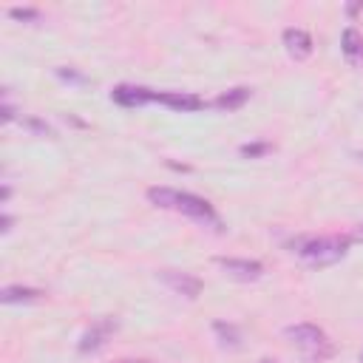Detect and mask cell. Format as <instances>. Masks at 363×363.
Segmentation results:
<instances>
[{
    "mask_svg": "<svg viewBox=\"0 0 363 363\" xmlns=\"http://www.w3.org/2000/svg\"><path fill=\"white\" fill-rule=\"evenodd\" d=\"M147 201L162 207V210H176L182 216H187L190 221L196 224H204L210 230H224L218 213L213 210V204L196 193H187V190H173V187H147Z\"/></svg>",
    "mask_w": 363,
    "mask_h": 363,
    "instance_id": "6da1fadb",
    "label": "cell"
},
{
    "mask_svg": "<svg viewBox=\"0 0 363 363\" xmlns=\"http://www.w3.org/2000/svg\"><path fill=\"white\" fill-rule=\"evenodd\" d=\"M284 335L309 363H320V360H329L335 354V343L315 323H292L284 329Z\"/></svg>",
    "mask_w": 363,
    "mask_h": 363,
    "instance_id": "7a4b0ae2",
    "label": "cell"
},
{
    "mask_svg": "<svg viewBox=\"0 0 363 363\" xmlns=\"http://www.w3.org/2000/svg\"><path fill=\"white\" fill-rule=\"evenodd\" d=\"M352 238L349 235H318V238H306L298 244V255L309 264V267H332L340 258H346Z\"/></svg>",
    "mask_w": 363,
    "mask_h": 363,
    "instance_id": "3957f363",
    "label": "cell"
},
{
    "mask_svg": "<svg viewBox=\"0 0 363 363\" xmlns=\"http://www.w3.org/2000/svg\"><path fill=\"white\" fill-rule=\"evenodd\" d=\"M173 295H182V298H187V301H196L199 295H201V289H204V284H201V278H196V275H190V272H176V269H162L159 275H156Z\"/></svg>",
    "mask_w": 363,
    "mask_h": 363,
    "instance_id": "277c9868",
    "label": "cell"
},
{
    "mask_svg": "<svg viewBox=\"0 0 363 363\" xmlns=\"http://www.w3.org/2000/svg\"><path fill=\"white\" fill-rule=\"evenodd\" d=\"M116 320L113 318H99V320H94L85 332H82V337H79V352H96V349H102L108 340H111V335L116 332Z\"/></svg>",
    "mask_w": 363,
    "mask_h": 363,
    "instance_id": "5b68a950",
    "label": "cell"
},
{
    "mask_svg": "<svg viewBox=\"0 0 363 363\" xmlns=\"http://www.w3.org/2000/svg\"><path fill=\"white\" fill-rule=\"evenodd\" d=\"M216 264L235 281H258L264 275V264L250 258H216Z\"/></svg>",
    "mask_w": 363,
    "mask_h": 363,
    "instance_id": "8992f818",
    "label": "cell"
},
{
    "mask_svg": "<svg viewBox=\"0 0 363 363\" xmlns=\"http://www.w3.org/2000/svg\"><path fill=\"white\" fill-rule=\"evenodd\" d=\"M111 99L122 108H142L147 102H156V91H150L145 85H116L111 91Z\"/></svg>",
    "mask_w": 363,
    "mask_h": 363,
    "instance_id": "52a82bcc",
    "label": "cell"
},
{
    "mask_svg": "<svg viewBox=\"0 0 363 363\" xmlns=\"http://www.w3.org/2000/svg\"><path fill=\"white\" fill-rule=\"evenodd\" d=\"M156 102L167 105L170 111H182V113H193L207 105L199 94H190V91H156Z\"/></svg>",
    "mask_w": 363,
    "mask_h": 363,
    "instance_id": "ba28073f",
    "label": "cell"
},
{
    "mask_svg": "<svg viewBox=\"0 0 363 363\" xmlns=\"http://www.w3.org/2000/svg\"><path fill=\"white\" fill-rule=\"evenodd\" d=\"M284 48H286V54L292 57V60H298V62H303V60H309L312 57V37L303 31V28H286L284 31Z\"/></svg>",
    "mask_w": 363,
    "mask_h": 363,
    "instance_id": "9c48e42d",
    "label": "cell"
},
{
    "mask_svg": "<svg viewBox=\"0 0 363 363\" xmlns=\"http://www.w3.org/2000/svg\"><path fill=\"white\" fill-rule=\"evenodd\" d=\"M340 51L352 65H363V34L354 26H346L340 34Z\"/></svg>",
    "mask_w": 363,
    "mask_h": 363,
    "instance_id": "30bf717a",
    "label": "cell"
},
{
    "mask_svg": "<svg viewBox=\"0 0 363 363\" xmlns=\"http://www.w3.org/2000/svg\"><path fill=\"white\" fill-rule=\"evenodd\" d=\"M43 289H37V286H20V284H11V286H3L0 289V301L6 303V306H11V303H37V301H43Z\"/></svg>",
    "mask_w": 363,
    "mask_h": 363,
    "instance_id": "8fae6325",
    "label": "cell"
},
{
    "mask_svg": "<svg viewBox=\"0 0 363 363\" xmlns=\"http://www.w3.org/2000/svg\"><path fill=\"white\" fill-rule=\"evenodd\" d=\"M213 335L218 340L221 349H241V332L235 323H224V320H216L213 323Z\"/></svg>",
    "mask_w": 363,
    "mask_h": 363,
    "instance_id": "7c38bea8",
    "label": "cell"
},
{
    "mask_svg": "<svg viewBox=\"0 0 363 363\" xmlns=\"http://www.w3.org/2000/svg\"><path fill=\"white\" fill-rule=\"evenodd\" d=\"M247 99H250V88H230V91L218 94V96L213 99V105H216L218 111H238Z\"/></svg>",
    "mask_w": 363,
    "mask_h": 363,
    "instance_id": "4fadbf2b",
    "label": "cell"
},
{
    "mask_svg": "<svg viewBox=\"0 0 363 363\" xmlns=\"http://www.w3.org/2000/svg\"><path fill=\"white\" fill-rule=\"evenodd\" d=\"M264 153H269V145H267V142L241 145V156H250V159H255V156H264Z\"/></svg>",
    "mask_w": 363,
    "mask_h": 363,
    "instance_id": "5bb4252c",
    "label": "cell"
},
{
    "mask_svg": "<svg viewBox=\"0 0 363 363\" xmlns=\"http://www.w3.org/2000/svg\"><path fill=\"white\" fill-rule=\"evenodd\" d=\"M9 17H14V20H37L40 11L37 9H9Z\"/></svg>",
    "mask_w": 363,
    "mask_h": 363,
    "instance_id": "9a60e30c",
    "label": "cell"
},
{
    "mask_svg": "<svg viewBox=\"0 0 363 363\" xmlns=\"http://www.w3.org/2000/svg\"><path fill=\"white\" fill-rule=\"evenodd\" d=\"M11 224H14V218H11L9 213H3V216H0V233H3V235L11 233Z\"/></svg>",
    "mask_w": 363,
    "mask_h": 363,
    "instance_id": "2e32d148",
    "label": "cell"
},
{
    "mask_svg": "<svg viewBox=\"0 0 363 363\" xmlns=\"http://www.w3.org/2000/svg\"><path fill=\"white\" fill-rule=\"evenodd\" d=\"M14 119V108H11V102H3V122H11Z\"/></svg>",
    "mask_w": 363,
    "mask_h": 363,
    "instance_id": "e0dca14e",
    "label": "cell"
},
{
    "mask_svg": "<svg viewBox=\"0 0 363 363\" xmlns=\"http://www.w3.org/2000/svg\"><path fill=\"white\" fill-rule=\"evenodd\" d=\"M349 238H352V241H363V224H360V227H357V230H354Z\"/></svg>",
    "mask_w": 363,
    "mask_h": 363,
    "instance_id": "ac0fdd59",
    "label": "cell"
},
{
    "mask_svg": "<svg viewBox=\"0 0 363 363\" xmlns=\"http://www.w3.org/2000/svg\"><path fill=\"white\" fill-rule=\"evenodd\" d=\"M9 196H11V187H9V184H3V204L9 201Z\"/></svg>",
    "mask_w": 363,
    "mask_h": 363,
    "instance_id": "d6986e66",
    "label": "cell"
},
{
    "mask_svg": "<svg viewBox=\"0 0 363 363\" xmlns=\"http://www.w3.org/2000/svg\"><path fill=\"white\" fill-rule=\"evenodd\" d=\"M346 11H349V14H357V11H363V6H349Z\"/></svg>",
    "mask_w": 363,
    "mask_h": 363,
    "instance_id": "ffe728a7",
    "label": "cell"
},
{
    "mask_svg": "<svg viewBox=\"0 0 363 363\" xmlns=\"http://www.w3.org/2000/svg\"><path fill=\"white\" fill-rule=\"evenodd\" d=\"M116 363H150V360H116Z\"/></svg>",
    "mask_w": 363,
    "mask_h": 363,
    "instance_id": "44dd1931",
    "label": "cell"
},
{
    "mask_svg": "<svg viewBox=\"0 0 363 363\" xmlns=\"http://www.w3.org/2000/svg\"><path fill=\"white\" fill-rule=\"evenodd\" d=\"M258 363H275V360H272V357H261Z\"/></svg>",
    "mask_w": 363,
    "mask_h": 363,
    "instance_id": "7402d4cb",
    "label": "cell"
},
{
    "mask_svg": "<svg viewBox=\"0 0 363 363\" xmlns=\"http://www.w3.org/2000/svg\"><path fill=\"white\" fill-rule=\"evenodd\" d=\"M360 363H363V352H360Z\"/></svg>",
    "mask_w": 363,
    "mask_h": 363,
    "instance_id": "603a6c76",
    "label": "cell"
}]
</instances>
